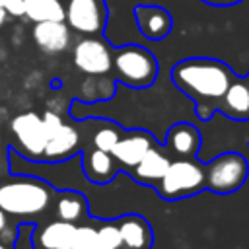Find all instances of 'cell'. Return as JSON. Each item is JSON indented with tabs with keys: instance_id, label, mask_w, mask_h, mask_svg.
Returning a JSON list of instances; mask_svg holds the SVG:
<instances>
[{
	"instance_id": "obj_16",
	"label": "cell",
	"mask_w": 249,
	"mask_h": 249,
	"mask_svg": "<svg viewBox=\"0 0 249 249\" xmlns=\"http://www.w3.org/2000/svg\"><path fill=\"white\" fill-rule=\"evenodd\" d=\"M167 144H169V148L175 154L189 158V156H195L196 154V150L200 146V136H198V130L193 124L179 123L173 128H169V132H167Z\"/></svg>"
},
{
	"instance_id": "obj_8",
	"label": "cell",
	"mask_w": 249,
	"mask_h": 249,
	"mask_svg": "<svg viewBox=\"0 0 249 249\" xmlns=\"http://www.w3.org/2000/svg\"><path fill=\"white\" fill-rule=\"evenodd\" d=\"M72 60L78 70L89 76H101L113 68V53L109 45L95 35H88L74 45Z\"/></svg>"
},
{
	"instance_id": "obj_24",
	"label": "cell",
	"mask_w": 249,
	"mask_h": 249,
	"mask_svg": "<svg viewBox=\"0 0 249 249\" xmlns=\"http://www.w3.org/2000/svg\"><path fill=\"white\" fill-rule=\"evenodd\" d=\"M18 230H19V226L16 222H12L10 216L0 208V239L8 245H14L16 237H18Z\"/></svg>"
},
{
	"instance_id": "obj_14",
	"label": "cell",
	"mask_w": 249,
	"mask_h": 249,
	"mask_svg": "<svg viewBox=\"0 0 249 249\" xmlns=\"http://www.w3.org/2000/svg\"><path fill=\"white\" fill-rule=\"evenodd\" d=\"M121 241L126 249H150L152 245V230L148 222L140 216H124L119 220Z\"/></svg>"
},
{
	"instance_id": "obj_25",
	"label": "cell",
	"mask_w": 249,
	"mask_h": 249,
	"mask_svg": "<svg viewBox=\"0 0 249 249\" xmlns=\"http://www.w3.org/2000/svg\"><path fill=\"white\" fill-rule=\"evenodd\" d=\"M202 2L208 6H233V4H239L241 0H202Z\"/></svg>"
},
{
	"instance_id": "obj_6",
	"label": "cell",
	"mask_w": 249,
	"mask_h": 249,
	"mask_svg": "<svg viewBox=\"0 0 249 249\" xmlns=\"http://www.w3.org/2000/svg\"><path fill=\"white\" fill-rule=\"evenodd\" d=\"M204 187V171L189 160L171 161L160 179V193L163 198H181L198 193Z\"/></svg>"
},
{
	"instance_id": "obj_11",
	"label": "cell",
	"mask_w": 249,
	"mask_h": 249,
	"mask_svg": "<svg viewBox=\"0 0 249 249\" xmlns=\"http://www.w3.org/2000/svg\"><path fill=\"white\" fill-rule=\"evenodd\" d=\"M31 37L43 53L56 54V53H62L68 49L70 27L64 21H39L33 25Z\"/></svg>"
},
{
	"instance_id": "obj_12",
	"label": "cell",
	"mask_w": 249,
	"mask_h": 249,
	"mask_svg": "<svg viewBox=\"0 0 249 249\" xmlns=\"http://www.w3.org/2000/svg\"><path fill=\"white\" fill-rule=\"evenodd\" d=\"M78 144H80V134H78V130H76L72 124L62 123V124L47 138V144H45L41 161L54 163V161L68 160V158L78 150Z\"/></svg>"
},
{
	"instance_id": "obj_1",
	"label": "cell",
	"mask_w": 249,
	"mask_h": 249,
	"mask_svg": "<svg viewBox=\"0 0 249 249\" xmlns=\"http://www.w3.org/2000/svg\"><path fill=\"white\" fill-rule=\"evenodd\" d=\"M51 183L31 173H12L0 181V208L18 222H35L53 204Z\"/></svg>"
},
{
	"instance_id": "obj_20",
	"label": "cell",
	"mask_w": 249,
	"mask_h": 249,
	"mask_svg": "<svg viewBox=\"0 0 249 249\" xmlns=\"http://www.w3.org/2000/svg\"><path fill=\"white\" fill-rule=\"evenodd\" d=\"M226 109L231 115H247L249 113V86L243 82H231L226 89V93L222 95Z\"/></svg>"
},
{
	"instance_id": "obj_7",
	"label": "cell",
	"mask_w": 249,
	"mask_h": 249,
	"mask_svg": "<svg viewBox=\"0 0 249 249\" xmlns=\"http://www.w3.org/2000/svg\"><path fill=\"white\" fill-rule=\"evenodd\" d=\"M64 23L82 35H99L107 23L105 0H64Z\"/></svg>"
},
{
	"instance_id": "obj_2",
	"label": "cell",
	"mask_w": 249,
	"mask_h": 249,
	"mask_svg": "<svg viewBox=\"0 0 249 249\" xmlns=\"http://www.w3.org/2000/svg\"><path fill=\"white\" fill-rule=\"evenodd\" d=\"M171 78L179 89L198 101L222 99L233 82L231 70L214 58H187L173 66Z\"/></svg>"
},
{
	"instance_id": "obj_18",
	"label": "cell",
	"mask_w": 249,
	"mask_h": 249,
	"mask_svg": "<svg viewBox=\"0 0 249 249\" xmlns=\"http://www.w3.org/2000/svg\"><path fill=\"white\" fill-rule=\"evenodd\" d=\"M23 16L33 21H64V0H23Z\"/></svg>"
},
{
	"instance_id": "obj_15",
	"label": "cell",
	"mask_w": 249,
	"mask_h": 249,
	"mask_svg": "<svg viewBox=\"0 0 249 249\" xmlns=\"http://www.w3.org/2000/svg\"><path fill=\"white\" fill-rule=\"evenodd\" d=\"M115 160L109 152L93 148L88 156H84V173L93 183H107L115 175Z\"/></svg>"
},
{
	"instance_id": "obj_9",
	"label": "cell",
	"mask_w": 249,
	"mask_h": 249,
	"mask_svg": "<svg viewBox=\"0 0 249 249\" xmlns=\"http://www.w3.org/2000/svg\"><path fill=\"white\" fill-rule=\"evenodd\" d=\"M134 19H136L138 31L150 41H161L173 29V18L161 6L138 4L134 8Z\"/></svg>"
},
{
	"instance_id": "obj_13",
	"label": "cell",
	"mask_w": 249,
	"mask_h": 249,
	"mask_svg": "<svg viewBox=\"0 0 249 249\" xmlns=\"http://www.w3.org/2000/svg\"><path fill=\"white\" fill-rule=\"evenodd\" d=\"M150 148H152V138L144 132H136L126 138H119L111 150V156L123 165L134 167Z\"/></svg>"
},
{
	"instance_id": "obj_28",
	"label": "cell",
	"mask_w": 249,
	"mask_h": 249,
	"mask_svg": "<svg viewBox=\"0 0 249 249\" xmlns=\"http://www.w3.org/2000/svg\"><path fill=\"white\" fill-rule=\"evenodd\" d=\"M0 249H14V245H8V243H4V241L0 239Z\"/></svg>"
},
{
	"instance_id": "obj_3",
	"label": "cell",
	"mask_w": 249,
	"mask_h": 249,
	"mask_svg": "<svg viewBox=\"0 0 249 249\" xmlns=\"http://www.w3.org/2000/svg\"><path fill=\"white\" fill-rule=\"evenodd\" d=\"M113 68L121 82L130 88H148L158 76L154 54L140 45H124L113 54Z\"/></svg>"
},
{
	"instance_id": "obj_27",
	"label": "cell",
	"mask_w": 249,
	"mask_h": 249,
	"mask_svg": "<svg viewBox=\"0 0 249 249\" xmlns=\"http://www.w3.org/2000/svg\"><path fill=\"white\" fill-rule=\"evenodd\" d=\"M6 18H8V14H6V12H4L2 8H0V27L4 25V21H6Z\"/></svg>"
},
{
	"instance_id": "obj_26",
	"label": "cell",
	"mask_w": 249,
	"mask_h": 249,
	"mask_svg": "<svg viewBox=\"0 0 249 249\" xmlns=\"http://www.w3.org/2000/svg\"><path fill=\"white\" fill-rule=\"evenodd\" d=\"M6 156H8V150H6ZM2 165H8V167H10V161H8V158L2 156V150H0V167H2Z\"/></svg>"
},
{
	"instance_id": "obj_17",
	"label": "cell",
	"mask_w": 249,
	"mask_h": 249,
	"mask_svg": "<svg viewBox=\"0 0 249 249\" xmlns=\"http://www.w3.org/2000/svg\"><path fill=\"white\" fill-rule=\"evenodd\" d=\"M169 163H171L169 158H165L161 152L150 148V150L142 156V160L134 165V175H136L142 183H158V181L163 177V173L167 171Z\"/></svg>"
},
{
	"instance_id": "obj_10",
	"label": "cell",
	"mask_w": 249,
	"mask_h": 249,
	"mask_svg": "<svg viewBox=\"0 0 249 249\" xmlns=\"http://www.w3.org/2000/svg\"><path fill=\"white\" fill-rule=\"evenodd\" d=\"M76 233V224L64 220H53L37 226L31 237L33 249H72V239Z\"/></svg>"
},
{
	"instance_id": "obj_23",
	"label": "cell",
	"mask_w": 249,
	"mask_h": 249,
	"mask_svg": "<svg viewBox=\"0 0 249 249\" xmlns=\"http://www.w3.org/2000/svg\"><path fill=\"white\" fill-rule=\"evenodd\" d=\"M119 138H121V136H119V130H117L115 126H111V124H109V126H101V128L93 134V148L111 154V150H113V146L117 144Z\"/></svg>"
},
{
	"instance_id": "obj_4",
	"label": "cell",
	"mask_w": 249,
	"mask_h": 249,
	"mask_svg": "<svg viewBox=\"0 0 249 249\" xmlns=\"http://www.w3.org/2000/svg\"><path fill=\"white\" fill-rule=\"evenodd\" d=\"M10 132L16 140V146L12 148L21 158H25L27 161H41L47 144V132L41 115H37L35 111L16 115L10 123Z\"/></svg>"
},
{
	"instance_id": "obj_5",
	"label": "cell",
	"mask_w": 249,
	"mask_h": 249,
	"mask_svg": "<svg viewBox=\"0 0 249 249\" xmlns=\"http://www.w3.org/2000/svg\"><path fill=\"white\" fill-rule=\"evenodd\" d=\"M247 179V161L237 152L218 156L204 171V185L220 195L237 191Z\"/></svg>"
},
{
	"instance_id": "obj_22",
	"label": "cell",
	"mask_w": 249,
	"mask_h": 249,
	"mask_svg": "<svg viewBox=\"0 0 249 249\" xmlns=\"http://www.w3.org/2000/svg\"><path fill=\"white\" fill-rule=\"evenodd\" d=\"M97 237H99L101 249H121L123 247L121 231H119L117 224H103L101 228H97Z\"/></svg>"
},
{
	"instance_id": "obj_19",
	"label": "cell",
	"mask_w": 249,
	"mask_h": 249,
	"mask_svg": "<svg viewBox=\"0 0 249 249\" xmlns=\"http://www.w3.org/2000/svg\"><path fill=\"white\" fill-rule=\"evenodd\" d=\"M54 214H56L58 220L76 224L78 220H82L88 214L86 198L80 193H76V191H62L58 195V198H56Z\"/></svg>"
},
{
	"instance_id": "obj_21",
	"label": "cell",
	"mask_w": 249,
	"mask_h": 249,
	"mask_svg": "<svg viewBox=\"0 0 249 249\" xmlns=\"http://www.w3.org/2000/svg\"><path fill=\"white\" fill-rule=\"evenodd\" d=\"M72 249H101L97 228L93 226H76V233L72 239Z\"/></svg>"
}]
</instances>
